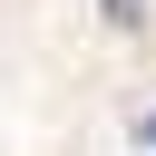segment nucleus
I'll return each instance as SVG.
<instances>
[{"mask_svg":"<svg viewBox=\"0 0 156 156\" xmlns=\"http://www.w3.org/2000/svg\"><path fill=\"white\" fill-rule=\"evenodd\" d=\"M136 136H146V146H156V117H146V127H136Z\"/></svg>","mask_w":156,"mask_h":156,"instance_id":"nucleus-2","label":"nucleus"},{"mask_svg":"<svg viewBox=\"0 0 156 156\" xmlns=\"http://www.w3.org/2000/svg\"><path fill=\"white\" fill-rule=\"evenodd\" d=\"M107 20H117V29H127V20H146V0H107Z\"/></svg>","mask_w":156,"mask_h":156,"instance_id":"nucleus-1","label":"nucleus"}]
</instances>
